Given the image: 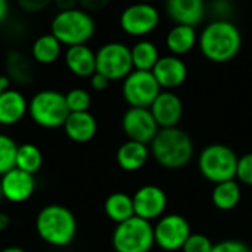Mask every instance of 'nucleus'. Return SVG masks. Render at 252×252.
I'll return each instance as SVG.
<instances>
[{
  "label": "nucleus",
  "mask_w": 252,
  "mask_h": 252,
  "mask_svg": "<svg viewBox=\"0 0 252 252\" xmlns=\"http://www.w3.org/2000/svg\"><path fill=\"white\" fill-rule=\"evenodd\" d=\"M161 22V13L152 3L136 1L128 4L120 15L121 30L136 38H145L152 34Z\"/></svg>",
  "instance_id": "obj_10"
},
{
  "label": "nucleus",
  "mask_w": 252,
  "mask_h": 252,
  "mask_svg": "<svg viewBox=\"0 0 252 252\" xmlns=\"http://www.w3.org/2000/svg\"><path fill=\"white\" fill-rule=\"evenodd\" d=\"M111 241L115 252H151L155 245L154 226L134 216L115 226Z\"/></svg>",
  "instance_id": "obj_7"
},
{
  "label": "nucleus",
  "mask_w": 252,
  "mask_h": 252,
  "mask_svg": "<svg viewBox=\"0 0 252 252\" xmlns=\"http://www.w3.org/2000/svg\"><path fill=\"white\" fill-rule=\"evenodd\" d=\"M7 78L16 83H28L34 75V68L28 58L19 52H10L6 58Z\"/></svg>",
  "instance_id": "obj_28"
},
{
  "label": "nucleus",
  "mask_w": 252,
  "mask_h": 252,
  "mask_svg": "<svg viewBox=\"0 0 252 252\" xmlns=\"http://www.w3.org/2000/svg\"><path fill=\"white\" fill-rule=\"evenodd\" d=\"M149 149L152 158L167 170L186 167L195 154L193 140L179 127L159 128L154 140L149 143Z\"/></svg>",
  "instance_id": "obj_2"
},
{
  "label": "nucleus",
  "mask_w": 252,
  "mask_h": 252,
  "mask_svg": "<svg viewBox=\"0 0 252 252\" xmlns=\"http://www.w3.org/2000/svg\"><path fill=\"white\" fill-rule=\"evenodd\" d=\"M121 127L128 140L145 145H149L159 131L149 108H128L121 118Z\"/></svg>",
  "instance_id": "obj_12"
},
{
  "label": "nucleus",
  "mask_w": 252,
  "mask_h": 252,
  "mask_svg": "<svg viewBox=\"0 0 252 252\" xmlns=\"http://www.w3.org/2000/svg\"><path fill=\"white\" fill-rule=\"evenodd\" d=\"M164 9L173 24L198 27L207 16L205 0H165Z\"/></svg>",
  "instance_id": "obj_15"
},
{
  "label": "nucleus",
  "mask_w": 252,
  "mask_h": 252,
  "mask_svg": "<svg viewBox=\"0 0 252 252\" xmlns=\"http://www.w3.org/2000/svg\"><path fill=\"white\" fill-rule=\"evenodd\" d=\"M9 86H10V80L7 78V75H0V94L6 89H9Z\"/></svg>",
  "instance_id": "obj_40"
},
{
  "label": "nucleus",
  "mask_w": 252,
  "mask_h": 252,
  "mask_svg": "<svg viewBox=\"0 0 252 252\" xmlns=\"http://www.w3.org/2000/svg\"><path fill=\"white\" fill-rule=\"evenodd\" d=\"M130 50H131L133 68L139 71H152L158 59L161 58L158 46L148 38L137 40L130 47Z\"/></svg>",
  "instance_id": "obj_25"
},
{
  "label": "nucleus",
  "mask_w": 252,
  "mask_h": 252,
  "mask_svg": "<svg viewBox=\"0 0 252 252\" xmlns=\"http://www.w3.org/2000/svg\"><path fill=\"white\" fill-rule=\"evenodd\" d=\"M242 198V189L239 182L236 180H227L214 185V189L211 192V201L213 205L220 211H232L235 210Z\"/></svg>",
  "instance_id": "obj_23"
},
{
  "label": "nucleus",
  "mask_w": 252,
  "mask_h": 252,
  "mask_svg": "<svg viewBox=\"0 0 252 252\" xmlns=\"http://www.w3.org/2000/svg\"><path fill=\"white\" fill-rule=\"evenodd\" d=\"M18 6L27 13H37L44 10L53 0H16Z\"/></svg>",
  "instance_id": "obj_34"
},
{
  "label": "nucleus",
  "mask_w": 252,
  "mask_h": 252,
  "mask_svg": "<svg viewBox=\"0 0 252 252\" xmlns=\"http://www.w3.org/2000/svg\"><path fill=\"white\" fill-rule=\"evenodd\" d=\"M211 252H250V248L238 239H224L214 244Z\"/></svg>",
  "instance_id": "obj_33"
},
{
  "label": "nucleus",
  "mask_w": 252,
  "mask_h": 252,
  "mask_svg": "<svg viewBox=\"0 0 252 252\" xmlns=\"http://www.w3.org/2000/svg\"><path fill=\"white\" fill-rule=\"evenodd\" d=\"M12 220H10V216L4 211H0V233L7 230L9 226H10Z\"/></svg>",
  "instance_id": "obj_38"
},
{
  "label": "nucleus",
  "mask_w": 252,
  "mask_h": 252,
  "mask_svg": "<svg viewBox=\"0 0 252 252\" xmlns=\"http://www.w3.org/2000/svg\"><path fill=\"white\" fill-rule=\"evenodd\" d=\"M0 252H27L24 248H21V247H6V248H3Z\"/></svg>",
  "instance_id": "obj_41"
},
{
  "label": "nucleus",
  "mask_w": 252,
  "mask_h": 252,
  "mask_svg": "<svg viewBox=\"0 0 252 252\" xmlns=\"http://www.w3.org/2000/svg\"><path fill=\"white\" fill-rule=\"evenodd\" d=\"M65 100L69 112H86L92 105V96L86 89H71L65 93Z\"/></svg>",
  "instance_id": "obj_30"
},
{
  "label": "nucleus",
  "mask_w": 252,
  "mask_h": 252,
  "mask_svg": "<svg viewBox=\"0 0 252 252\" xmlns=\"http://www.w3.org/2000/svg\"><path fill=\"white\" fill-rule=\"evenodd\" d=\"M161 92L152 71L133 69L123 80L121 93L128 108H151Z\"/></svg>",
  "instance_id": "obj_9"
},
{
  "label": "nucleus",
  "mask_w": 252,
  "mask_h": 252,
  "mask_svg": "<svg viewBox=\"0 0 252 252\" xmlns=\"http://www.w3.org/2000/svg\"><path fill=\"white\" fill-rule=\"evenodd\" d=\"M43 165V154L34 143L18 145L15 168H19L25 173L35 174Z\"/></svg>",
  "instance_id": "obj_27"
},
{
  "label": "nucleus",
  "mask_w": 252,
  "mask_h": 252,
  "mask_svg": "<svg viewBox=\"0 0 252 252\" xmlns=\"http://www.w3.org/2000/svg\"><path fill=\"white\" fill-rule=\"evenodd\" d=\"M7 15H9V1L7 0H0V25L4 22Z\"/></svg>",
  "instance_id": "obj_39"
},
{
  "label": "nucleus",
  "mask_w": 252,
  "mask_h": 252,
  "mask_svg": "<svg viewBox=\"0 0 252 252\" xmlns=\"http://www.w3.org/2000/svg\"><path fill=\"white\" fill-rule=\"evenodd\" d=\"M103 210H105L106 217L111 221H114L115 224H120L134 217L133 196L124 192H114L105 199Z\"/></svg>",
  "instance_id": "obj_24"
},
{
  "label": "nucleus",
  "mask_w": 252,
  "mask_h": 252,
  "mask_svg": "<svg viewBox=\"0 0 252 252\" xmlns=\"http://www.w3.org/2000/svg\"><path fill=\"white\" fill-rule=\"evenodd\" d=\"M28 114L27 97L15 89H6L0 94V124L15 126Z\"/></svg>",
  "instance_id": "obj_20"
},
{
  "label": "nucleus",
  "mask_w": 252,
  "mask_h": 252,
  "mask_svg": "<svg viewBox=\"0 0 252 252\" xmlns=\"http://www.w3.org/2000/svg\"><path fill=\"white\" fill-rule=\"evenodd\" d=\"M250 252H252V248H250Z\"/></svg>",
  "instance_id": "obj_44"
},
{
  "label": "nucleus",
  "mask_w": 252,
  "mask_h": 252,
  "mask_svg": "<svg viewBox=\"0 0 252 252\" xmlns=\"http://www.w3.org/2000/svg\"><path fill=\"white\" fill-rule=\"evenodd\" d=\"M198 46V32L195 27L174 24L165 35V47L170 55L185 56Z\"/></svg>",
  "instance_id": "obj_22"
},
{
  "label": "nucleus",
  "mask_w": 252,
  "mask_h": 252,
  "mask_svg": "<svg viewBox=\"0 0 252 252\" xmlns=\"http://www.w3.org/2000/svg\"><path fill=\"white\" fill-rule=\"evenodd\" d=\"M65 66L69 72L81 78H90L96 72V52L87 44L66 47L63 53Z\"/></svg>",
  "instance_id": "obj_18"
},
{
  "label": "nucleus",
  "mask_w": 252,
  "mask_h": 252,
  "mask_svg": "<svg viewBox=\"0 0 252 252\" xmlns=\"http://www.w3.org/2000/svg\"><path fill=\"white\" fill-rule=\"evenodd\" d=\"M167 193L157 185H145L133 195L134 216L146 221L158 220L167 210Z\"/></svg>",
  "instance_id": "obj_13"
},
{
  "label": "nucleus",
  "mask_w": 252,
  "mask_h": 252,
  "mask_svg": "<svg viewBox=\"0 0 252 252\" xmlns=\"http://www.w3.org/2000/svg\"><path fill=\"white\" fill-rule=\"evenodd\" d=\"M53 3L56 4L59 10H69V9L77 7L78 0H53Z\"/></svg>",
  "instance_id": "obj_37"
},
{
  "label": "nucleus",
  "mask_w": 252,
  "mask_h": 252,
  "mask_svg": "<svg viewBox=\"0 0 252 252\" xmlns=\"http://www.w3.org/2000/svg\"><path fill=\"white\" fill-rule=\"evenodd\" d=\"M28 115L41 128L53 130L63 126L69 115L65 94L58 90H40L28 100Z\"/></svg>",
  "instance_id": "obj_6"
},
{
  "label": "nucleus",
  "mask_w": 252,
  "mask_h": 252,
  "mask_svg": "<svg viewBox=\"0 0 252 252\" xmlns=\"http://www.w3.org/2000/svg\"><path fill=\"white\" fill-rule=\"evenodd\" d=\"M0 127H1V124H0Z\"/></svg>",
  "instance_id": "obj_45"
},
{
  "label": "nucleus",
  "mask_w": 252,
  "mask_h": 252,
  "mask_svg": "<svg viewBox=\"0 0 252 252\" xmlns=\"http://www.w3.org/2000/svg\"><path fill=\"white\" fill-rule=\"evenodd\" d=\"M16 152V142L7 134H0V177L15 168Z\"/></svg>",
  "instance_id": "obj_29"
},
{
  "label": "nucleus",
  "mask_w": 252,
  "mask_h": 252,
  "mask_svg": "<svg viewBox=\"0 0 252 252\" xmlns=\"http://www.w3.org/2000/svg\"><path fill=\"white\" fill-rule=\"evenodd\" d=\"M109 80L105 77V75H102L100 72H94L92 77H90V87L93 89V90H96V92H102V90H105L108 86H109Z\"/></svg>",
  "instance_id": "obj_36"
},
{
  "label": "nucleus",
  "mask_w": 252,
  "mask_h": 252,
  "mask_svg": "<svg viewBox=\"0 0 252 252\" xmlns=\"http://www.w3.org/2000/svg\"><path fill=\"white\" fill-rule=\"evenodd\" d=\"M149 109L159 128L177 127L185 111L182 99L173 90H162Z\"/></svg>",
  "instance_id": "obj_16"
},
{
  "label": "nucleus",
  "mask_w": 252,
  "mask_h": 252,
  "mask_svg": "<svg viewBox=\"0 0 252 252\" xmlns=\"http://www.w3.org/2000/svg\"><path fill=\"white\" fill-rule=\"evenodd\" d=\"M77 219L74 213L61 204L43 207L35 217V232L38 238L52 247L63 248L72 244L77 236Z\"/></svg>",
  "instance_id": "obj_3"
},
{
  "label": "nucleus",
  "mask_w": 252,
  "mask_h": 252,
  "mask_svg": "<svg viewBox=\"0 0 252 252\" xmlns=\"http://www.w3.org/2000/svg\"><path fill=\"white\" fill-rule=\"evenodd\" d=\"M50 32L66 47L87 44L96 32V22L92 13L81 7L59 10L52 19Z\"/></svg>",
  "instance_id": "obj_4"
},
{
  "label": "nucleus",
  "mask_w": 252,
  "mask_h": 252,
  "mask_svg": "<svg viewBox=\"0 0 252 252\" xmlns=\"http://www.w3.org/2000/svg\"><path fill=\"white\" fill-rule=\"evenodd\" d=\"M137 1H143V3H152V4H154V1H157V0H137Z\"/></svg>",
  "instance_id": "obj_42"
},
{
  "label": "nucleus",
  "mask_w": 252,
  "mask_h": 252,
  "mask_svg": "<svg viewBox=\"0 0 252 252\" xmlns=\"http://www.w3.org/2000/svg\"><path fill=\"white\" fill-rule=\"evenodd\" d=\"M236 179L247 186H252V152L242 155L238 159Z\"/></svg>",
  "instance_id": "obj_32"
},
{
  "label": "nucleus",
  "mask_w": 252,
  "mask_h": 252,
  "mask_svg": "<svg viewBox=\"0 0 252 252\" xmlns=\"http://www.w3.org/2000/svg\"><path fill=\"white\" fill-rule=\"evenodd\" d=\"M109 3H111V0H78L80 7L84 9L89 13L103 10Z\"/></svg>",
  "instance_id": "obj_35"
},
{
  "label": "nucleus",
  "mask_w": 252,
  "mask_h": 252,
  "mask_svg": "<svg viewBox=\"0 0 252 252\" xmlns=\"http://www.w3.org/2000/svg\"><path fill=\"white\" fill-rule=\"evenodd\" d=\"M65 136L74 143H87L97 133V121L89 112H69L63 126Z\"/></svg>",
  "instance_id": "obj_19"
},
{
  "label": "nucleus",
  "mask_w": 252,
  "mask_h": 252,
  "mask_svg": "<svg viewBox=\"0 0 252 252\" xmlns=\"http://www.w3.org/2000/svg\"><path fill=\"white\" fill-rule=\"evenodd\" d=\"M61 53H62V44L52 32L41 34L40 37H37L31 47L32 59L41 65H50L56 62Z\"/></svg>",
  "instance_id": "obj_26"
},
{
  "label": "nucleus",
  "mask_w": 252,
  "mask_h": 252,
  "mask_svg": "<svg viewBox=\"0 0 252 252\" xmlns=\"http://www.w3.org/2000/svg\"><path fill=\"white\" fill-rule=\"evenodd\" d=\"M152 74L161 89L174 90L185 84L188 78V65L179 56L165 55L158 59L157 65L152 69Z\"/></svg>",
  "instance_id": "obj_17"
},
{
  "label": "nucleus",
  "mask_w": 252,
  "mask_h": 252,
  "mask_svg": "<svg viewBox=\"0 0 252 252\" xmlns=\"http://www.w3.org/2000/svg\"><path fill=\"white\" fill-rule=\"evenodd\" d=\"M3 199V192H1V183H0V201Z\"/></svg>",
  "instance_id": "obj_43"
},
{
  "label": "nucleus",
  "mask_w": 252,
  "mask_h": 252,
  "mask_svg": "<svg viewBox=\"0 0 252 252\" xmlns=\"http://www.w3.org/2000/svg\"><path fill=\"white\" fill-rule=\"evenodd\" d=\"M3 199L12 204H22L28 201L35 190L34 174L25 173L19 168H13L0 177Z\"/></svg>",
  "instance_id": "obj_14"
},
{
  "label": "nucleus",
  "mask_w": 252,
  "mask_h": 252,
  "mask_svg": "<svg viewBox=\"0 0 252 252\" xmlns=\"http://www.w3.org/2000/svg\"><path fill=\"white\" fill-rule=\"evenodd\" d=\"M239 157L235 151L223 143L205 146L198 157V170L204 179L217 185L236 179Z\"/></svg>",
  "instance_id": "obj_5"
},
{
  "label": "nucleus",
  "mask_w": 252,
  "mask_h": 252,
  "mask_svg": "<svg viewBox=\"0 0 252 252\" xmlns=\"http://www.w3.org/2000/svg\"><path fill=\"white\" fill-rule=\"evenodd\" d=\"M198 47L210 62H230L242 49L241 30L230 19H213L198 34Z\"/></svg>",
  "instance_id": "obj_1"
},
{
  "label": "nucleus",
  "mask_w": 252,
  "mask_h": 252,
  "mask_svg": "<svg viewBox=\"0 0 252 252\" xmlns=\"http://www.w3.org/2000/svg\"><path fill=\"white\" fill-rule=\"evenodd\" d=\"M133 69L131 50L121 41L105 43L96 52V72H100L109 81L124 80Z\"/></svg>",
  "instance_id": "obj_8"
},
{
  "label": "nucleus",
  "mask_w": 252,
  "mask_h": 252,
  "mask_svg": "<svg viewBox=\"0 0 252 252\" xmlns=\"http://www.w3.org/2000/svg\"><path fill=\"white\" fill-rule=\"evenodd\" d=\"M214 244L211 239L202 233H190L188 241L185 242L182 251L183 252H211Z\"/></svg>",
  "instance_id": "obj_31"
},
{
  "label": "nucleus",
  "mask_w": 252,
  "mask_h": 252,
  "mask_svg": "<svg viewBox=\"0 0 252 252\" xmlns=\"http://www.w3.org/2000/svg\"><path fill=\"white\" fill-rule=\"evenodd\" d=\"M151 157V149L148 145L134 142V140H127L124 142L118 151H117V164L120 165L121 170L127 173H134L142 170L148 159Z\"/></svg>",
  "instance_id": "obj_21"
},
{
  "label": "nucleus",
  "mask_w": 252,
  "mask_h": 252,
  "mask_svg": "<svg viewBox=\"0 0 252 252\" xmlns=\"http://www.w3.org/2000/svg\"><path fill=\"white\" fill-rule=\"evenodd\" d=\"M190 233L189 221L180 214H164L154 226L155 245L167 252L182 250Z\"/></svg>",
  "instance_id": "obj_11"
}]
</instances>
